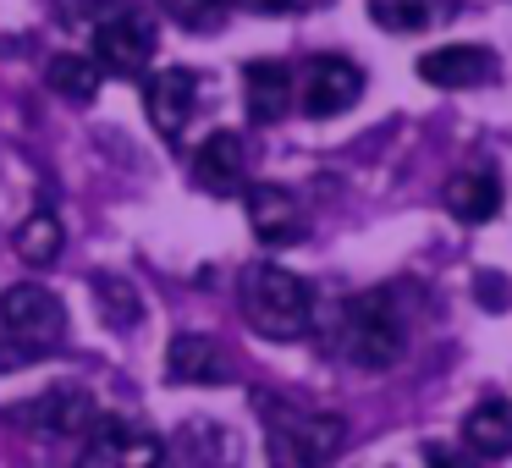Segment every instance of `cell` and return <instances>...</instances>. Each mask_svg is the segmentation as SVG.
<instances>
[{
    "instance_id": "8992f818",
    "label": "cell",
    "mask_w": 512,
    "mask_h": 468,
    "mask_svg": "<svg viewBox=\"0 0 512 468\" xmlns=\"http://www.w3.org/2000/svg\"><path fill=\"white\" fill-rule=\"evenodd\" d=\"M78 468H166V441L133 419H100L78 452Z\"/></svg>"
},
{
    "instance_id": "3957f363",
    "label": "cell",
    "mask_w": 512,
    "mask_h": 468,
    "mask_svg": "<svg viewBox=\"0 0 512 468\" xmlns=\"http://www.w3.org/2000/svg\"><path fill=\"white\" fill-rule=\"evenodd\" d=\"M265 452L270 468H325L347 441V424L336 413H314L298 402H276L265 397Z\"/></svg>"
},
{
    "instance_id": "6da1fadb",
    "label": "cell",
    "mask_w": 512,
    "mask_h": 468,
    "mask_svg": "<svg viewBox=\"0 0 512 468\" xmlns=\"http://www.w3.org/2000/svg\"><path fill=\"white\" fill-rule=\"evenodd\" d=\"M237 303H243V320L254 325L265 342H298L314 325V287L287 265H248L237 281Z\"/></svg>"
},
{
    "instance_id": "5b68a950",
    "label": "cell",
    "mask_w": 512,
    "mask_h": 468,
    "mask_svg": "<svg viewBox=\"0 0 512 468\" xmlns=\"http://www.w3.org/2000/svg\"><path fill=\"white\" fill-rule=\"evenodd\" d=\"M94 67L105 72V78H138V72L155 61V23L138 12H111L94 23Z\"/></svg>"
},
{
    "instance_id": "ac0fdd59",
    "label": "cell",
    "mask_w": 512,
    "mask_h": 468,
    "mask_svg": "<svg viewBox=\"0 0 512 468\" xmlns=\"http://www.w3.org/2000/svg\"><path fill=\"white\" fill-rule=\"evenodd\" d=\"M12 243H17V254H23L34 270H45V265H56L61 248H67V226H61V215L50 210V204H39V210L17 226Z\"/></svg>"
},
{
    "instance_id": "ba28073f",
    "label": "cell",
    "mask_w": 512,
    "mask_h": 468,
    "mask_svg": "<svg viewBox=\"0 0 512 468\" xmlns=\"http://www.w3.org/2000/svg\"><path fill=\"white\" fill-rule=\"evenodd\" d=\"M364 94V67L347 56H314L303 67V83H298V100L309 116H342L347 105H358Z\"/></svg>"
},
{
    "instance_id": "52a82bcc",
    "label": "cell",
    "mask_w": 512,
    "mask_h": 468,
    "mask_svg": "<svg viewBox=\"0 0 512 468\" xmlns=\"http://www.w3.org/2000/svg\"><path fill=\"white\" fill-rule=\"evenodd\" d=\"M12 424H23V430H34V435H89L94 424H100V408H94V397L78 386H50V391H39V397L17 402Z\"/></svg>"
},
{
    "instance_id": "7c38bea8",
    "label": "cell",
    "mask_w": 512,
    "mask_h": 468,
    "mask_svg": "<svg viewBox=\"0 0 512 468\" xmlns=\"http://www.w3.org/2000/svg\"><path fill=\"white\" fill-rule=\"evenodd\" d=\"M188 171H193V182H199L204 193H215V199H226V193H237L248 182V155H243V138L237 133H210L199 149H193V160H188Z\"/></svg>"
},
{
    "instance_id": "e0dca14e",
    "label": "cell",
    "mask_w": 512,
    "mask_h": 468,
    "mask_svg": "<svg viewBox=\"0 0 512 468\" xmlns=\"http://www.w3.org/2000/svg\"><path fill=\"white\" fill-rule=\"evenodd\" d=\"M452 12L457 0H369V17L386 34H424V28H441Z\"/></svg>"
},
{
    "instance_id": "4fadbf2b",
    "label": "cell",
    "mask_w": 512,
    "mask_h": 468,
    "mask_svg": "<svg viewBox=\"0 0 512 468\" xmlns=\"http://www.w3.org/2000/svg\"><path fill=\"white\" fill-rule=\"evenodd\" d=\"M248 226H254L259 243L281 248V243H298L303 237V210H298V199H292L287 188L259 182V188H248Z\"/></svg>"
},
{
    "instance_id": "30bf717a",
    "label": "cell",
    "mask_w": 512,
    "mask_h": 468,
    "mask_svg": "<svg viewBox=\"0 0 512 468\" xmlns=\"http://www.w3.org/2000/svg\"><path fill=\"white\" fill-rule=\"evenodd\" d=\"M166 380L177 386H226L232 380V358L215 336L204 331H177L166 347Z\"/></svg>"
},
{
    "instance_id": "9c48e42d",
    "label": "cell",
    "mask_w": 512,
    "mask_h": 468,
    "mask_svg": "<svg viewBox=\"0 0 512 468\" xmlns=\"http://www.w3.org/2000/svg\"><path fill=\"white\" fill-rule=\"evenodd\" d=\"M144 100H149V122H155V133L177 144V138L188 133L193 111H199V100H204V83H199L193 67H160L155 78H149Z\"/></svg>"
},
{
    "instance_id": "277c9868",
    "label": "cell",
    "mask_w": 512,
    "mask_h": 468,
    "mask_svg": "<svg viewBox=\"0 0 512 468\" xmlns=\"http://www.w3.org/2000/svg\"><path fill=\"white\" fill-rule=\"evenodd\" d=\"M336 347L358 369H391L402 358V320L391 292H358L336 309Z\"/></svg>"
},
{
    "instance_id": "603a6c76",
    "label": "cell",
    "mask_w": 512,
    "mask_h": 468,
    "mask_svg": "<svg viewBox=\"0 0 512 468\" xmlns=\"http://www.w3.org/2000/svg\"><path fill=\"white\" fill-rule=\"evenodd\" d=\"M474 287H485V309H507V281L501 276H479Z\"/></svg>"
},
{
    "instance_id": "7a4b0ae2",
    "label": "cell",
    "mask_w": 512,
    "mask_h": 468,
    "mask_svg": "<svg viewBox=\"0 0 512 468\" xmlns=\"http://www.w3.org/2000/svg\"><path fill=\"white\" fill-rule=\"evenodd\" d=\"M67 336V309L50 287L39 281H17L0 292V369L34 364V358L56 353Z\"/></svg>"
},
{
    "instance_id": "2e32d148",
    "label": "cell",
    "mask_w": 512,
    "mask_h": 468,
    "mask_svg": "<svg viewBox=\"0 0 512 468\" xmlns=\"http://www.w3.org/2000/svg\"><path fill=\"white\" fill-rule=\"evenodd\" d=\"M463 441L474 457H507L512 452V402L490 397V402H479V408H468Z\"/></svg>"
},
{
    "instance_id": "9a60e30c",
    "label": "cell",
    "mask_w": 512,
    "mask_h": 468,
    "mask_svg": "<svg viewBox=\"0 0 512 468\" xmlns=\"http://www.w3.org/2000/svg\"><path fill=\"white\" fill-rule=\"evenodd\" d=\"M446 210H452L463 226L496 221V210H501L496 171H463V177H452V182H446Z\"/></svg>"
},
{
    "instance_id": "5bb4252c",
    "label": "cell",
    "mask_w": 512,
    "mask_h": 468,
    "mask_svg": "<svg viewBox=\"0 0 512 468\" xmlns=\"http://www.w3.org/2000/svg\"><path fill=\"white\" fill-rule=\"evenodd\" d=\"M243 94L254 122H281L298 100V83H292V67H281V61H254L243 72Z\"/></svg>"
},
{
    "instance_id": "d6986e66",
    "label": "cell",
    "mask_w": 512,
    "mask_h": 468,
    "mask_svg": "<svg viewBox=\"0 0 512 468\" xmlns=\"http://www.w3.org/2000/svg\"><path fill=\"white\" fill-rule=\"evenodd\" d=\"M100 78L105 72L94 67L89 56H56L50 61V89H56L61 100H72V105H89L94 94H100Z\"/></svg>"
},
{
    "instance_id": "cb8c5ba5",
    "label": "cell",
    "mask_w": 512,
    "mask_h": 468,
    "mask_svg": "<svg viewBox=\"0 0 512 468\" xmlns=\"http://www.w3.org/2000/svg\"><path fill=\"white\" fill-rule=\"evenodd\" d=\"M424 463H430V468H468V463H463V457H457V452H452V446H435V441H430V446H424Z\"/></svg>"
},
{
    "instance_id": "7402d4cb",
    "label": "cell",
    "mask_w": 512,
    "mask_h": 468,
    "mask_svg": "<svg viewBox=\"0 0 512 468\" xmlns=\"http://www.w3.org/2000/svg\"><path fill=\"white\" fill-rule=\"evenodd\" d=\"M232 6H243V12H270V17H292V12H314V6H325V0H232Z\"/></svg>"
},
{
    "instance_id": "8fae6325",
    "label": "cell",
    "mask_w": 512,
    "mask_h": 468,
    "mask_svg": "<svg viewBox=\"0 0 512 468\" xmlns=\"http://www.w3.org/2000/svg\"><path fill=\"white\" fill-rule=\"evenodd\" d=\"M496 50L485 45H441L430 56H419V78L430 89H479V83L496 78Z\"/></svg>"
},
{
    "instance_id": "ffe728a7",
    "label": "cell",
    "mask_w": 512,
    "mask_h": 468,
    "mask_svg": "<svg viewBox=\"0 0 512 468\" xmlns=\"http://www.w3.org/2000/svg\"><path fill=\"white\" fill-rule=\"evenodd\" d=\"M94 303H100V320H105V325H116V331L138 325V314H144L138 292L127 287L122 276H94Z\"/></svg>"
},
{
    "instance_id": "44dd1931",
    "label": "cell",
    "mask_w": 512,
    "mask_h": 468,
    "mask_svg": "<svg viewBox=\"0 0 512 468\" xmlns=\"http://www.w3.org/2000/svg\"><path fill=\"white\" fill-rule=\"evenodd\" d=\"M160 6H166L177 23H188V28H215L232 0H160Z\"/></svg>"
}]
</instances>
